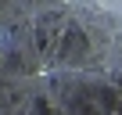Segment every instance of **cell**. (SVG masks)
Masks as SVG:
<instances>
[{
  "mask_svg": "<svg viewBox=\"0 0 122 115\" xmlns=\"http://www.w3.org/2000/svg\"><path fill=\"white\" fill-rule=\"evenodd\" d=\"M4 40H7V36H4V25H0V47H4Z\"/></svg>",
  "mask_w": 122,
  "mask_h": 115,
  "instance_id": "cell-1",
  "label": "cell"
}]
</instances>
